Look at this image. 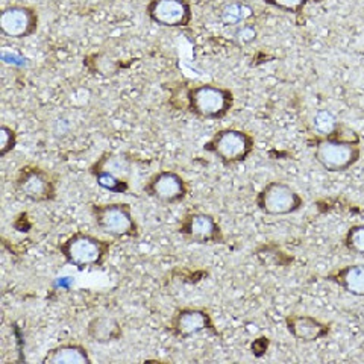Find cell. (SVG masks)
I'll return each mask as SVG.
<instances>
[{"instance_id": "8fae6325", "label": "cell", "mask_w": 364, "mask_h": 364, "mask_svg": "<svg viewBox=\"0 0 364 364\" xmlns=\"http://www.w3.org/2000/svg\"><path fill=\"white\" fill-rule=\"evenodd\" d=\"M38 13L26 5H11L0 13V31L8 38H29L38 31Z\"/></svg>"}, {"instance_id": "9c48e42d", "label": "cell", "mask_w": 364, "mask_h": 364, "mask_svg": "<svg viewBox=\"0 0 364 364\" xmlns=\"http://www.w3.org/2000/svg\"><path fill=\"white\" fill-rule=\"evenodd\" d=\"M176 232L190 243L196 245H223L225 237L219 222L208 213H188L181 220Z\"/></svg>"}, {"instance_id": "603a6c76", "label": "cell", "mask_w": 364, "mask_h": 364, "mask_svg": "<svg viewBox=\"0 0 364 364\" xmlns=\"http://www.w3.org/2000/svg\"><path fill=\"white\" fill-rule=\"evenodd\" d=\"M309 0H264V4L289 14H299Z\"/></svg>"}, {"instance_id": "e0dca14e", "label": "cell", "mask_w": 364, "mask_h": 364, "mask_svg": "<svg viewBox=\"0 0 364 364\" xmlns=\"http://www.w3.org/2000/svg\"><path fill=\"white\" fill-rule=\"evenodd\" d=\"M88 170H105V172H109L112 175H117L120 178L131 181L134 168H132V163L127 156H123L120 154H114V152H105L90 166Z\"/></svg>"}, {"instance_id": "9a60e30c", "label": "cell", "mask_w": 364, "mask_h": 364, "mask_svg": "<svg viewBox=\"0 0 364 364\" xmlns=\"http://www.w3.org/2000/svg\"><path fill=\"white\" fill-rule=\"evenodd\" d=\"M326 281L334 282L348 294L364 298V264H348L325 277Z\"/></svg>"}, {"instance_id": "30bf717a", "label": "cell", "mask_w": 364, "mask_h": 364, "mask_svg": "<svg viewBox=\"0 0 364 364\" xmlns=\"http://www.w3.org/2000/svg\"><path fill=\"white\" fill-rule=\"evenodd\" d=\"M167 331L179 340H188L202 333L219 336L211 314L203 309H191V306L178 309L173 313L167 325Z\"/></svg>"}, {"instance_id": "ac0fdd59", "label": "cell", "mask_w": 364, "mask_h": 364, "mask_svg": "<svg viewBox=\"0 0 364 364\" xmlns=\"http://www.w3.org/2000/svg\"><path fill=\"white\" fill-rule=\"evenodd\" d=\"M88 172L96 179V184L100 188L114 193V195H127V193H129L128 179L105 172V170H88Z\"/></svg>"}, {"instance_id": "7a4b0ae2", "label": "cell", "mask_w": 364, "mask_h": 364, "mask_svg": "<svg viewBox=\"0 0 364 364\" xmlns=\"http://www.w3.org/2000/svg\"><path fill=\"white\" fill-rule=\"evenodd\" d=\"M90 214L97 230L114 240L140 237L139 222L135 220L132 207L128 202L91 203Z\"/></svg>"}, {"instance_id": "44dd1931", "label": "cell", "mask_w": 364, "mask_h": 364, "mask_svg": "<svg viewBox=\"0 0 364 364\" xmlns=\"http://www.w3.org/2000/svg\"><path fill=\"white\" fill-rule=\"evenodd\" d=\"M343 245L349 252L364 257V223L352 225L345 234Z\"/></svg>"}, {"instance_id": "8992f818", "label": "cell", "mask_w": 364, "mask_h": 364, "mask_svg": "<svg viewBox=\"0 0 364 364\" xmlns=\"http://www.w3.org/2000/svg\"><path fill=\"white\" fill-rule=\"evenodd\" d=\"M304 199L291 186L282 181H272L258 191L257 208L266 215H289L304 207Z\"/></svg>"}, {"instance_id": "4fadbf2b", "label": "cell", "mask_w": 364, "mask_h": 364, "mask_svg": "<svg viewBox=\"0 0 364 364\" xmlns=\"http://www.w3.org/2000/svg\"><path fill=\"white\" fill-rule=\"evenodd\" d=\"M333 323L322 322L321 318L309 314H290L286 317V328L289 334L298 341L313 343L329 336Z\"/></svg>"}, {"instance_id": "5b68a950", "label": "cell", "mask_w": 364, "mask_h": 364, "mask_svg": "<svg viewBox=\"0 0 364 364\" xmlns=\"http://www.w3.org/2000/svg\"><path fill=\"white\" fill-rule=\"evenodd\" d=\"M360 141H350L338 139L336 135H328L323 139H318L316 143L314 159L326 172H346L360 161Z\"/></svg>"}, {"instance_id": "6da1fadb", "label": "cell", "mask_w": 364, "mask_h": 364, "mask_svg": "<svg viewBox=\"0 0 364 364\" xmlns=\"http://www.w3.org/2000/svg\"><path fill=\"white\" fill-rule=\"evenodd\" d=\"M111 247L112 242L84 231L73 232L56 246L65 263L79 270L104 266Z\"/></svg>"}, {"instance_id": "cb8c5ba5", "label": "cell", "mask_w": 364, "mask_h": 364, "mask_svg": "<svg viewBox=\"0 0 364 364\" xmlns=\"http://www.w3.org/2000/svg\"><path fill=\"white\" fill-rule=\"evenodd\" d=\"M235 38L240 41L242 44L252 43L257 38V31L252 26H242L240 29L237 31Z\"/></svg>"}, {"instance_id": "ba28073f", "label": "cell", "mask_w": 364, "mask_h": 364, "mask_svg": "<svg viewBox=\"0 0 364 364\" xmlns=\"http://www.w3.org/2000/svg\"><path fill=\"white\" fill-rule=\"evenodd\" d=\"M144 195L151 199L164 203L176 205L184 202L190 193L188 182L173 170H159L146 181L143 187Z\"/></svg>"}, {"instance_id": "3957f363", "label": "cell", "mask_w": 364, "mask_h": 364, "mask_svg": "<svg viewBox=\"0 0 364 364\" xmlns=\"http://www.w3.org/2000/svg\"><path fill=\"white\" fill-rule=\"evenodd\" d=\"M187 105L190 112L199 119L222 120L234 107V93L230 88L202 84L188 90Z\"/></svg>"}, {"instance_id": "277c9868", "label": "cell", "mask_w": 364, "mask_h": 364, "mask_svg": "<svg viewBox=\"0 0 364 364\" xmlns=\"http://www.w3.org/2000/svg\"><path fill=\"white\" fill-rule=\"evenodd\" d=\"M255 139L242 129L225 128L215 132L213 139L203 144V149L218 156L225 166L243 163L254 152Z\"/></svg>"}, {"instance_id": "2e32d148", "label": "cell", "mask_w": 364, "mask_h": 364, "mask_svg": "<svg viewBox=\"0 0 364 364\" xmlns=\"http://www.w3.org/2000/svg\"><path fill=\"white\" fill-rule=\"evenodd\" d=\"M43 364H91L88 349L81 343H63L49 349L41 358Z\"/></svg>"}, {"instance_id": "d6986e66", "label": "cell", "mask_w": 364, "mask_h": 364, "mask_svg": "<svg viewBox=\"0 0 364 364\" xmlns=\"http://www.w3.org/2000/svg\"><path fill=\"white\" fill-rule=\"evenodd\" d=\"M252 8L245 4H231L223 8L220 20L225 26H238L252 17Z\"/></svg>"}, {"instance_id": "5bb4252c", "label": "cell", "mask_w": 364, "mask_h": 364, "mask_svg": "<svg viewBox=\"0 0 364 364\" xmlns=\"http://www.w3.org/2000/svg\"><path fill=\"white\" fill-rule=\"evenodd\" d=\"M87 336L97 345L116 343L123 338V326L112 316H96L87 323Z\"/></svg>"}, {"instance_id": "7402d4cb", "label": "cell", "mask_w": 364, "mask_h": 364, "mask_svg": "<svg viewBox=\"0 0 364 364\" xmlns=\"http://www.w3.org/2000/svg\"><path fill=\"white\" fill-rule=\"evenodd\" d=\"M18 143V135L14 128L8 127V124H2L0 127V158H5L8 154L16 149Z\"/></svg>"}, {"instance_id": "ffe728a7", "label": "cell", "mask_w": 364, "mask_h": 364, "mask_svg": "<svg viewBox=\"0 0 364 364\" xmlns=\"http://www.w3.org/2000/svg\"><path fill=\"white\" fill-rule=\"evenodd\" d=\"M337 119L334 114L331 111L328 109H318L316 114H314V119H313V129L316 132V135L318 136V139H323V136H328L331 135L336 128L338 127Z\"/></svg>"}, {"instance_id": "7c38bea8", "label": "cell", "mask_w": 364, "mask_h": 364, "mask_svg": "<svg viewBox=\"0 0 364 364\" xmlns=\"http://www.w3.org/2000/svg\"><path fill=\"white\" fill-rule=\"evenodd\" d=\"M146 14L155 25L163 28H187L193 20V9L188 0H151Z\"/></svg>"}, {"instance_id": "52a82bcc", "label": "cell", "mask_w": 364, "mask_h": 364, "mask_svg": "<svg viewBox=\"0 0 364 364\" xmlns=\"http://www.w3.org/2000/svg\"><path fill=\"white\" fill-rule=\"evenodd\" d=\"M14 187L21 198L33 203L56 199V178L38 166L21 167L14 179Z\"/></svg>"}]
</instances>
